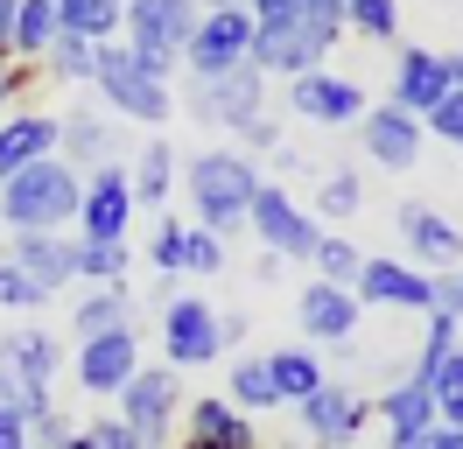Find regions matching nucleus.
Segmentation results:
<instances>
[{"label": "nucleus", "mask_w": 463, "mask_h": 449, "mask_svg": "<svg viewBox=\"0 0 463 449\" xmlns=\"http://www.w3.org/2000/svg\"><path fill=\"white\" fill-rule=\"evenodd\" d=\"M203 7H232V0H203Z\"/></svg>", "instance_id": "6e6d98bb"}, {"label": "nucleus", "mask_w": 463, "mask_h": 449, "mask_svg": "<svg viewBox=\"0 0 463 449\" xmlns=\"http://www.w3.org/2000/svg\"><path fill=\"white\" fill-rule=\"evenodd\" d=\"M239 140H246V148H281V127H274V119H253Z\"/></svg>", "instance_id": "8fccbe9b"}, {"label": "nucleus", "mask_w": 463, "mask_h": 449, "mask_svg": "<svg viewBox=\"0 0 463 449\" xmlns=\"http://www.w3.org/2000/svg\"><path fill=\"white\" fill-rule=\"evenodd\" d=\"M421 134H429V127H421L414 112H401L393 99H386V106H365V119H358V140H365V155H373L379 168H393V176L421 162Z\"/></svg>", "instance_id": "4468645a"}, {"label": "nucleus", "mask_w": 463, "mask_h": 449, "mask_svg": "<svg viewBox=\"0 0 463 449\" xmlns=\"http://www.w3.org/2000/svg\"><path fill=\"white\" fill-rule=\"evenodd\" d=\"M435 309H442V316H457V323H463V267H457L449 281H435Z\"/></svg>", "instance_id": "a18cd8bd"}, {"label": "nucleus", "mask_w": 463, "mask_h": 449, "mask_svg": "<svg viewBox=\"0 0 463 449\" xmlns=\"http://www.w3.org/2000/svg\"><path fill=\"white\" fill-rule=\"evenodd\" d=\"M29 443H50V449H63V415H57V407H43V415L29 421Z\"/></svg>", "instance_id": "c03bdc74"}, {"label": "nucleus", "mask_w": 463, "mask_h": 449, "mask_svg": "<svg viewBox=\"0 0 463 449\" xmlns=\"http://www.w3.org/2000/svg\"><path fill=\"white\" fill-rule=\"evenodd\" d=\"M379 421H386V435H393V449L421 443L435 428V393L421 387V379H401L393 393H379Z\"/></svg>", "instance_id": "4be33fe9"}, {"label": "nucleus", "mask_w": 463, "mask_h": 449, "mask_svg": "<svg viewBox=\"0 0 463 449\" xmlns=\"http://www.w3.org/2000/svg\"><path fill=\"white\" fill-rule=\"evenodd\" d=\"M365 84L358 78H337V71H302L288 78V112H302L309 127H358L365 119Z\"/></svg>", "instance_id": "9d476101"}, {"label": "nucleus", "mask_w": 463, "mask_h": 449, "mask_svg": "<svg viewBox=\"0 0 463 449\" xmlns=\"http://www.w3.org/2000/svg\"><path fill=\"white\" fill-rule=\"evenodd\" d=\"M0 106H7V71H0Z\"/></svg>", "instance_id": "5fc2aeb1"}, {"label": "nucleus", "mask_w": 463, "mask_h": 449, "mask_svg": "<svg viewBox=\"0 0 463 449\" xmlns=\"http://www.w3.org/2000/svg\"><path fill=\"white\" fill-rule=\"evenodd\" d=\"M0 407H7V415H22V421H35L43 407H50V387H29V379H14V372L0 365Z\"/></svg>", "instance_id": "58836bf2"}, {"label": "nucleus", "mask_w": 463, "mask_h": 449, "mask_svg": "<svg viewBox=\"0 0 463 449\" xmlns=\"http://www.w3.org/2000/svg\"><path fill=\"white\" fill-rule=\"evenodd\" d=\"M393 224H401V246L414 253L421 267H463V224L442 218L435 204H401Z\"/></svg>", "instance_id": "f3484780"}, {"label": "nucleus", "mask_w": 463, "mask_h": 449, "mask_svg": "<svg viewBox=\"0 0 463 449\" xmlns=\"http://www.w3.org/2000/svg\"><path fill=\"white\" fill-rule=\"evenodd\" d=\"M232 407H246V415H260V407H281V393H274V372H267V358H239V365H232Z\"/></svg>", "instance_id": "473e14b6"}, {"label": "nucleus", "mask_w": 463, "mask_h": 449, "mask_svg": "<svg viewBox=\"0 0 463 449\" xmlns=\"http://www.w3.org/2000/svg\"><path fill=\"white\" fill-rule=\"evenodd\" d=\"M253 7V22H288V14H302V0H246Z\"/></svg>", "instance_id": "de8ad7c7"}, {"label": "nucleus", "mask_w": 463, "mask_h": 449, "mask_svg": "<svg viewBox=\"0 0 463 449\" xmlns=\"http://www.w3.org/2000/svg\"><path fill=\"white\" fill-rule=\"evenodd\" d=\"M43 71L63 84H91V71H99V43H85V35H71V28H57V43H50V56H43Z\"/></svg>", "instance_id": "7c9ffc66"}, {"label": "nucleus", "mask_w": 463, "mask_h": 449, "mask_svg": "<svg viewBox=\"0 0 463 449\" xmlns=\"http://www.w3.org/2000/svg\"><path fill=\"white\" fill-rule=\"evenodd\" d=\"M57 0H22L14 7V56L22 63H43L50 56V43H57Z\"/></svg>", "instance_id": "a878e982"}, {"label": "nucleus", "mask_w": 463, "mask_h": 449, "mask_svg": "<svg viewBox=\"0 0 463 449\" xmlns=\"http://www.w3.org/2000/svg\"><path fill=\"white\" fill-rule=\"evenodd\" d=\"M127 224H134V183H127V168L106 162L85 176V196H78V239H127Z\"/></svg>", "instance_id": "f8f14e48"}, {"label": "nucleus", "mask_w": 463, "mask_h": 449, "mask_svg": "<svg viewBox=\"0 0 463 449\" xmlns=\"http://www.w3.org/2000/svg\"><path fill=\"white\" fill-rule=\"evenodd\" d=\"M442 91H449V56L407 43V50L393 56V106L414 112V119H429V112L442 106Z\"/></svg>", "instance_id": "dca6fc26"}, {"label": "nucleus", "mask_w": 463, "mask_h": 449, "mask_svg": "<svg viewBox=\"0 0 463 449\" xmlns=\"http://www.w3.org/2000/svg\"><path fill=\"white\" fill-rule=\"evenodd\" d=\"M330 43H337V28L309 22V14L260 22V28H253V71H260V78H302V71H323Z\"/></svg>", "instance_id": "39448f33"}, {"label": "nucleus", "mask_w": 463, "mask_h": 449, "mask_svg": "<svg viewBox=\"0 0 463 449\" xmlns=\"http://www.w3.org/2000/svg\"><path fill=\"white\" fill-rule=\"evenodd\" d=\"M57 22L85 43H113L119 22H127V0H57Z\"/></svg>", "instance_id": "bb28decb"}, {"label": "nucleus", "mask_w": 463, "mask_h": 449, "mask_svg": "<svg viewBox=\"0 0 463 449\" xmlns=\"http://www.w3.org/2000/svg\"><path fill=\"white\" fill-rule=\"evenodd\" d=\"M127 183H134V204H162L175 183V155H169V140H147L141 155H134V168H127Z\"/></svg>", "instance_id": "cd10ccee"}, {"label": "nucleus", "mask_w": 463, "mask_h": 449, "mask_svg": "<svg viewBox=\"0 0 463 449\" xmlns=\"http://www.w3.org/2000/svg\"><path fill=\"white\" fill-rule=\"evenodd\" d=\"M0 449H35V443H29V421L7 415V407H0Z\"/></svg>", "instance_id": "49530a36"}, {"label": "nucleus", "mask_w": 463, "mask_h": 449, "mask_svg": "<svg viewBox=\"0 0 463 449\" xmlns=\"http://www.w3.org/2000/svg\"><path fill=\"white\" fill-rule=\"evenodd\" d=\"M7 260L29 281H43L50 295L63 281H78V239H63V232H7Z\"/></svg>", "instance_id": "6ab92c4d"}, {"label": "nucleus", "mask_w": 463, "mask_h": 449, "mask_svg": "<svg viewBox=\"0 0 463 449\" xmlns=\"http://www.w3.org/2000/svg\"><path fill=\"white\" fill-rule=\"evenodd\" d=\"M57 140H63V119H57V112H7V119H0V183H7L14 168L50 162V155H57Z\"/></svg>", "instance_id": "412c9836"}, {"label": "nucleus", "mask_w": 463, "mask_h": 449, "mask_svg": "<svg viewBox=\"0 0 463 449\" xmlns=\"http://www.w3.org/2000/svg\"><path fill=\"white\" fill-rule=\"evenodd\" d=\"M57 155L78 168V176H85V168H106L113 162V112H63Z\"/></svg>", "instance_id": "b1692460"}, {"label": "nucleus", "mask_w": 463, "mask_h": 449, "mask_svg": "<svg viewBox=\"0 0 463 449\" xmlns=\"http://www.w3.org/2000/svg\"><path fill=\"white\" fill-rule=\"evenodd\" d=\"M421 127H429L435 140H449V148H463V91H457V84L442 91V106H435L429 119H421Z\"/></svg>", "instance_id": "a19ab883"}, {"label": "nucleus", "mask_w": 463, "mask_h": 449, "mask_svg": "<svg viewBox=\"0 0 463 449\" xmlns=\"http://www.w3.org/2000/svg\"><path fill=\"white\" fill-rule=\"evenodd\" d=\"M302 14L323 28H345V0H302Z\"/></svg>", "instance_id": "09e8293b"}, {"label": "nucleus", "mask_w": 463, "mask_h": 449, "mask_svg": "<svg viewBox=\"0 0 463 449\" xmlns=\"http://www.w3.org/2000/svg\"><path fill=\"white\" fill-rule=\"evenodd\" d=\"M421 449H463V428H442V421H435L429 435H421Z\"/></svg>", "instance_id": "3c124183"}, {"label": "nucleus", "mask_w": 463, "mask_h": 449, "mask_svg": "<svg viewBox=\"0 0 463 449\" xmlns=\"http://www.w3.org/2000/svg\"><path fill=\"white\" fill-rule=\"evenodd\" d=\"M57 337L50 330H14V337H0V365L14 372V379H29V387H50V372H57Z\"/></svg>", "instance_id": "393cba45"}, {"label": "nucleus", "mask_w": 463, "mask_h": 449, "mask_svg": "<svg viewBox=\"0 0 463 449\" xmlns=\"http://www.w3.org/2000/svg\"><path fill=\"white\" fill-rule=\"evenodd\" d=\"M183 449H211V443H183Z\"/></svg>", "instance_id": "4d7b16f0"}, {"label": "nucleus", "mask_w": 463, "mask_h": 449, "mask_svg": "<svg viewBox=\"0 0 463 449\" xmlns=\"http://www.w3.org/2000/svg\"><path fill=\"white\" fill-rule=\"evenodd\" d=\"M246 224L260 232V246L274 253V260H317V246H323V224H317V211H302L281 183H260L253 190V211H246Z\"/></svg>", "instance_id": "0eeeda50"}, {"label": "nucleus", "mask_w": 463, "mask_h": 449, "mask_svg": "<svg viewBox=\"0 0 463 449\" xmlns=\"http://www.w3.org/2000/svg\"><path fill=\"white\" fill-rule=\"evenodd\" d=\"M127 239H78V281H99V288H127Z\"/></svg>", "instance_id": "c756f323"}, {"label": "nucleus", "mask_w": 463, "mask_h": 449, "mask_svg": "<svg viewBox=\"0 0 463 449\" xmlns=\"http://www.w3.org/2000/svg\"><path fill=\"white\" fill-rule=\"evenodd\" d=\"M351 295L373 309H435V281L421 267H407V260H365Z\"/></svg>", "instance_id": "a211bd4d"}, {"label": "nucleus", "mask_w": 463, "mask_h": 449, "mask_svg": "<svg viewBox=\"0 0 463 449\" xmlns=\"http://www.w3.org/2000/svg\"><path fill=\"white\" fill-rule=\"evenodd\" d=\"M449 84H457V91H463V50L449 56Z\"/></svg>", "instance_id": "864d4df0"}, {"label": "nucleus", "mask_w": 463, "mask_h": 449, "mask_svg": "<svg viewBox=\"0 0 463 449\" xmlns=\"http://www.w3.org/2000/svg\"><path fill=\"white\" fill-rule=\"evenodd\" d=\"M91 84H99V99H106L113 119H141V127H155V119H169V106H175L169 78L147 71V56H134L127 43H99V71H91Z\"/></svg>", "instance_id": "7ed1b4c3"}, {"label": "nucleus", "mask_w": 463, "mask_h": 449, "mask_svg": "<svg viewBox=\"0 0 463 449\" xmlns=\"http://www.w3.org/2000/svg\"><path fill=\"white\" fill-rule=\"evenodd\" d=\"M218 267H225V246H218V232L190 224V232H183V274H218Z\"/></svg>", "instance_id": "4c0bfd02"}, {"label": "nucleus", "mask_w": 463, "mask_h": 449, "mask_svg": "<svg viewBox=\"0 0 463 449\" xmlns=\"http://www.w3.org/2000/svg\"><path fill=\"white\" fill-rule=\"evenodd\" d=\"M190 443H211V449H260V443H253L246 407H232V400H218V393L190 400Z\"/></svg>", "instance_id": "5701e85b"}, {"label": "nucleus", "mask_w": 463, "mask_h": 449, "mask_svg": "<svg viewBox=\"0 0 463 449\" xmlns=\"http://www.w3.org/2000/svg\"><path fill=\"white\" fill-rule=\"evenodd\" d=\"M78 196H85V176L63 162V155H50V162L14 168L0 183V224L7 232H63V224L78 218Z\"/></svg>", "instance_id": "f257e3e1"}, {"label": "nucleus", "mask_w": 463, "mask_h": 449, "mask_svg": "<svg viewBox=\"0 0 463 449\" xmlns=\"http://www.w3.org/2000/svg\"><path fill=\"white\" fill-rule=\"evenodd\" d=\"M253 190H260V168H253V155H239V148H211V155L190 162V204H197L203 232H218V239L246 224Z\"/></svg>", "instance_id": "f03ea898"}, {"label": "nucleus", "mask_w": 463, "mask_h": 449, "mask_svg": "<svg viewBox=\"0 0 463 449\" xmlns=\"http://www.w3.org/2000/svg\"><path fill=\"white\" fill-rule=\"evenodd\" d=\"M14 7L22 0H0V56H14Z\"/></svg>", "instance_id": "603ef678"}, {"label": "nucleus", "mask_w": 463, "mask_h": 449, "mask_svg": "<svg viewBox=\"0 0 463 449\" xmlns=\"http://www.w3.org/2000/svg\"><path fill=\"white\" fill-rule=\"evenodd\" d=\"M365 415H373V407H365V393L330 387V379H323V387L309 393V400H302V428H309V435H317L323 449H345L351 435L365 428Z\"/></svg>", "instance_id": "aec40b11"}, {"label": "nucleus", "mask_w": 463, "mask_h": 449, "mask_svg": "<svg viewBox=\"0 0 463 449\" xmlns=\"http://www.w3.org/2000/svg\"><path fill=\"white\" fill-rule=\"evenodd\" d=\"M267 372H274V393H281V400H295V407L323 387L317 351H267Z\"/></svg>", "instance_id": "c85d7f7f"}, {"label": "nucleus", "mask_w": 463, "mask_h": 449, "mask_svg": "<svg viewBox=\"0 0 463 449\" xmlns=\"http://www.w3.org/2000/svg\"><path fill=\"white\" fill-rule=\"evenodd\" d=\"M43 302H50V288L29 281L14 260H0V309H43Z\"/></svg>", "instance_id": "ea45409f"}, {"label": "nucleus", "mask_w": 463, "mask_h": 449, "mask_svg": "<svg viewBox=\"0 0 463 449\" xmlns=\"http://www.w3.org/2000/svg\"><path fill=\"white\" fill-rule=\"evenodd\" d=\"M317 281H337V288H358V274H365V253L351 246L345 232H323V246H317Z\"/></svg>", "instance_id": "2f4dec72"}, {"label": "nucleus", "mask_w": 463, "mask_h": 449, "mask_svg": "<svg viewBox=\"0 0 463 449\" xmlns=\"http://www.w3.org/2000/svg\"><path fill=\"white\" fill-rule=\"evenodd\" d=\"M429 393H435V421H442V428H463V344L435 365Z\"/></svg>", "instance_id": "f704fd0d"}, {"label": "nucleus", "mask_w": 463, "mask_h": 449, "mask_svg": "<svg viewBox=\"0 0 463 449\" xmlns=\"http://www.w3.org/2000/svg\"><path fill=\"white\" fill-rule=\"evenodd\" d=\"M203 22V0H127V50L147 56V71H162L169 78L175 56L190 50V35Z\"/></svg>", "instance_id": "20e7f679"}, {"label": "nucleus", "mask_w": 463, "mask_h": 449, "mask_svg": "<svg viewBox=\"0 0 463 449\" xmlns=\"http://www.w3.org/2000/svg\"><path fill=\"white\" fill-rule=\"evenodd\" d=\"M134 372H141V337H134V323L99 330V337L78 344V387L85 393H119Z\"/></svg>", "instance_id": "ddd939ff"}, {"label": "nucleus", "mask_w": 463, "mask_h": 449, "mask_svg": "<svg viewBox=\"0 0 463 449\" xmlns=\"http://www.w3.org/2000/svg\"><path fill=\"white\" fill-rule=\"evenodd\" d=\"M358 295L351 288H337V281H309L302 295H295V323H302V337H317V344H351L358 337Z\"/></svg>", "instance_id": "2eb2a0df"}, {"label": "nucleus", "mask_w": 463, "mask_h": 449, "mask_svg": "<svg viewBox=\"0 0 463 449\" xmlns=\"http://www.w3.org/2000/svg\"><path fill=\"white\" fill-rule=\"evenodd\" d=\"M71 323H78V337L119 330V323H127V288H99V295H85V302H78V316H71Z\"/></svg>", "instance_id": "e433bc0d"}, {"label": "nucleus", "mask_w": 463, "mask_h": 449, "mask_svg": "<svg viewBox=\"0 0 463 449\" xmlns=\"http://www.w3.org/2000/svg\"><path fill=\"white\" fill-rule=\"evenodd\" d=\"M162 351H169L175 372H190V365H218L225 358V316L197 295H169L162 309Z\"/></svg>", "instance_id": "1a4fd4ad"}, {"label": "nucleus", "mask_w": 463, "mask_h": 449, "mask_svg": "<svg viewBox=\"0 0 463 449\" xmlns=\"http://www.w3.org/2000/svg\"><path fill=\"white\" fill-rule=\"evenodd\" d=\"M190 112H197L203 127H232V134H246L253 119H267V78L253 63H239L225 78H190Z\"/></svg>", "instance_id": "6e6552de"}, {"label": "nucleus", "mask_w": 463, "mask_h": 449, "mask_svg": "<svg viewBox=\"0 0 463 449\" xmlns=\"http://www.w3.org/2000/svg\"><path fill=\"white\" fill-rule=\"evenodd\" d=\"M175 365H141L127 387H119V421L141 435L147 449H162V435H169V421H175Z\"/></svg>", "instance_id": "9b49d317"}, {"label": "nucleus", "mask_w": 463, "mask_h": 449, "mask_svg": "<svg viewBox=\"0 0 463 449\" xmlns=\"http://www.w3.org/2000/svg\"><path fill=\"white\" fill-rule=\"evenodd\" d=\"M358 204H365V183H358L351 168H330V176L317 183V218L345 224V218H358Z\"/></svg>", "instance_id": "72a5a7b5"}, {"label": "nucleus", "mask_w": 463, "mask_h": 449, "mask_svg": "<svg viewBox=\"0 0 463 449\" xmlns=\"http://www.w3.org/2000/svg\"><path fill=\"white\" fill-rule=\"evenodd\" d=\"M85 435H91V449H147L141 435H134V428H127V421H91Z\"/></svg>", "instance_id": "37998d69"}, {"label": "nucleus", "mask_w": 463, "mask_h": 449, "mask_svg": "<svg viewBox=\"0 0 463 449\" xmlns=\"http://www.w3.org/2000/svg\"><path fill=\"white\" fill-rule=\"evenodd\" d=\"M183 232H190V224H162V232H155V246H147V260H155V267H162V274H183Z\"/></svg>", "instance_id": "79ce46f5"}, {"label": "nucleus", "mask_w": 463, "mask_h": 449, "mask_svg": "<svg viewBox=\"0 0 463 449\" xmlns=\"http://www.w3.org/2000/svg\"><path fill=\"white\" fill-rule=\"evenodd\" d=\"M345 22L365 43H393L401 35V0H345Z\"/></svg>", "instance_id": "c9c22d12"}, {"label": "nucleus", "mask_w": 463, "mask_h": 449, "mask_svg": "<svg viewBox=\"0 0 463 449\" xmlns=\"http://www.w3.org/2000/svg\"><path fill=\"white\" fill-rule=\"evenodd\" d=\"M253 7L246 0H232V7H203L197 35H190V50H183V63H190V78H225V71H239V63H253Z\"/></svg>", "instance_id": "423d86ee"}]
</instances>
